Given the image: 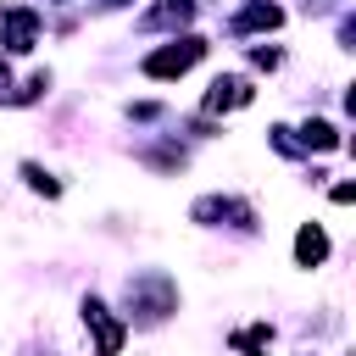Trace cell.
<instances>
[{
	"label": "cell",
	"mask_w": 356,
	"mask_h": 356,
	"mask_svg": "<svg viewBox=\"0 0 356 356\" xmlns=\"http://www.w3.org/2000/svg\"><path fill=\"white\" fill-rule=\"evenodd\" d=\"M234 345H239L245 356H256V350L273 345V328H267V323H261V328H245V334H234Z\"/></svg>",
	"instance_id": "cell-10"
},
{
	"label": "cell",
	"mask_w": 356,
	"mask_h": 356,
	"mask_svg": "<svg viewBox=\"0 0 356 356\" xmlns=\"http://www.w3.org/2000/svg\"><path fill=\"white\" fill-rule=\"evenodd\" d=\"M306 145H312V150H334V145H339L334 122H306Z\"/></svg>",
	"instance_id": "cell-11"
},
{
	"label": "cell",
	"mask_w": 356,
	"mask_h": 356,
	"mask_svg": "<svg viewBox=\"0 0 356 356\" xmlns=\"http://www.w3.org/2000/svg\"><path fill=\"white\" fill-rule=\"evenodd\" d=\"M33 39H39V17L28 6H11L6 11V44L11 50H33Z\"/></svg>",
	"instance_id": "cell-6"
},
{
	"label": "cell",
	"mask_w": 356,
	"mask_h": 356,
	"mask_svg": "<svg viewBox=\"0 0 356 356\" xmlns=\"http://www.w3.org/2000/svg\"><path fill=\"white\" fill-rule=\"evenodd\" d=\"M234 28H239V33H250V28H278V6L256 0V6H250V11H245V17L234 22Z\"/></svg>",
	"instance_id": "cell-8"
},
{
	"label": "cell",
	"mask_w": 356,
	"mask_h": 356,
	"mask_svg": "<svg viewBox=\"0 0 356 356\" xmlns=\"http://www.w3.org/2000/svg\"><path fill=\"white\" fill-rule=\"evenodd\" d=\"M195 222H234V228H256V211H250L245 200L206 195V200H195Z\"/></svg>",
	"instance_id": "cell-4"
},
{
	"label": "cell",
	"mask_w": 356,
	"mask_h": 356,
	"mask_svg": "<svg viewBox=\"0 0 356 356\" xmlns=\"http://www.w3.org/2000/svg\"><path fill=\"white\" fill-rule=\"evenodd\" d=\"M189 11H195V6H189V0H178V6H156L145 22H150V28H172V22H189Z\"/></svg>",
	"instance_id": "cell-9"
},
{
	"label": "cell",
	"mask_w": 356,
	"mask_h": 356,
	"mask_svg": "<svg viewBox=\"0 0 356 356\" xmlns=\"http://www.w3.org/2000/svg\"><path fill=\"white\" fill-rule=\"evenodd\" d=\"M250 78H217L206 89V111H234V106H250Z\"/></svg>",
	"instance_id": "cell-5"
},
{
	"label": "cell",
	"mask_w": 356,
	"mask_h": 356,
	"mask_svg": "<svg viewBox=\"0 0 356 356\" xmlns=\"http://www.w3.org/2000/svg\"><path fill=\"white\" fill-rule=\"evenodd\" d=\"M200 39H172L167 50H156V56H145V78H178V72H189L195 61H200Z\"/></svg>",
	"instance_id": "cell-2"
},
{
	"label": "cell",
	"mask_w": 356,
	"mask_h": 356,
	"mask_svg": "<svg viewBox=\"0 0 356 356\" xmlns=\"http://www.w3.org/2000/svg\"><path fill=\"white\" fill-rule=\"evenodd\" d=\"M323 256H328V234H323L317 222H306V228L295 234V261H300V267H317Z\"/></svg>",
	"instance_id": "cell-7"
},
{
	"label": "cell",
	"mask_w": 356,
	"mask_h": 356,
	"mask_svg": "<svg viewBox=\"0 0 356 356\" xmlns=\"http://www.w3.org/2000/svg\"><path fill=\"white\" fill-rule=\"evenodd\" d=\"M22 178H28V184H33V189H44V195H61V184H56V178H50V172H44V167H33V161H28V167H22Z\"/></svg>",
	"instance_id": "cell-12"
},
{
	"label": "cell",
	"mask_w": 356,
	"mask_h": 356,
	"mask_svg": "<svg viewBox=\"0 0 356 356\" xmlns=\"http://www.w3.org/2000/svg\"><path fill=\"white\" fill-rule=\"evenodd\" d=\"M128 306H134L145 323H156V317H167V312L178 306V289H172L167 273H139V278H128Z\"/></svg>",
	"instance_id": "cell-1"
},
{
	"label": "cell",
	"mask_w": 356,
	"mask_h": 356,
	"mask_svg": "<svg viewBox=\"0 0 356 356\" xmlns=\"http://www.w3.org/2000/svg\"><path fill=\"white\" fill-rule=\"evenodd\" d=\"M83 328L95 334V350H100V356H117V350H122V323H117L95 295L83 300Z\"/></svg>",
	"instance_id": "cell-3"
},
{
	"label": "cell",
	"mask_w": 356,
	"mask_h": 356,
	"mask_svg": "<svg viewBox=\"0 0 356 356\" xmlns=\"http://www.w3.org/2000/svg\"><path fill=\"white\" fill-rule=\"evenodd\" d=\"M0 89H6V61H0Z\"/></svg>",
	"instance_id": "cell-13"
}]
</instances>
